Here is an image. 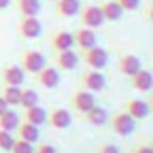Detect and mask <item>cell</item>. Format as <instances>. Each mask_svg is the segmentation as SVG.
I'll return each mask as SVG.
<instances>
[{"label":"cell","instance_id":"6da1fadb","mask_svg":"<svg viewBox=\"0 0 153 153\" xmlns=\"http://www.w3.org/2000/svg\"><path fill=\"white\" fill-rule=\"evenodd\" d=\"M79 61H83L88 68H94V70H101L108 65V52L103 49V47H90V49H85L79 52Z\"/></svg>","mask_w":153,"mask_h":153},{"label":"cell","instance_id":"7a4b0ae2","mask_svg":"<svg viewBox=\"0 0 153 153\" xmlns=\"http://www.w3.org/2000/svg\"><path fill=\"white\" fill-rule=\"evenodd\" d=\"M18 61H20V68H22L24 72H27V74H33V76H34L36 72H40V70L47 65L45 56H43L40 51H36V49H27V51H24V52L20 54Z\"/></svg>","mask_w":153,"mask_h":153},{"label":"cell","instance_id":"3957f363","mask_svg":"<svg viewBox=\"0 0 153 153\" xmlns=\"http://www.w3.org/2000/svg\"><path fill=\"white\" fill-rule=\"evenodd\" d=\"M108 123H110V128L121 137H128V135H131L135 131V119L131 115H128L124 110L112 114Z\"/></svg>","mask_w":153,"mask_h":153},{"label":"cell","instance_id":"277c9868","mask_svg":"<svg viewBox=\"0 0 153 153\" xmlns=\"http://www.w3.org/2000/svg\"><path fill=\"white\" fill-rule=\"evenodd\" d=\"M68 105L72 110H76L78 114H87L90 108L96 106V97H94V92H88L85 88H79L76 90L70 99H68Z\"/></svg>","mask_w":153,"mask_h":153},{"label":"cell","instance_id":"5b68a950","mask_svg":"<svg viewBox=\"0 0 153 153\" xmlns=\"http://www.w3.org/2000/svg\"><path fill=\"white\" fill-rule=\"evenodd\" d=\"M43 27H42V22L36 18V16H20L18 24H16V33L20 38H25V40H34L42 34Z\"/></svg>","mask_w":153,"mask_h":153},{"label":"cell","instance_id":"8992f818","mask_svg":"<svg viewBox=\"0 0 153 153\" xmlns=\"http://www.w3.org/2000/svg\"><path fill=\"white\" fill-rule=\"evenodd\" d=\"M78 15H79L81 25L88 27V29H97L105 24V18H103V13H101L99 6H81Z\"/></svg>","mask_w":153,"mask_h":153},{"label":"cell","instance_id":"52a82bcc","mask_svg":"<svg viewBox=\"0 0 153 153\" xmlns=\"http://www.w3.org/2000/svg\"><path fill=\"white\" fill-rule=\"evenodd\" d=\"M79 85H81V88H85L88 92H99V90H103L106 87V79H105V76L99 70L88 68V70H85L81 74Z\"/></svg>","mask_w":153,"mask_h":153},{"label":"cell","instance_id":"ba28073f","mask_svg":"<svg viewBox=\"0 0 153 153\" xmlns=\"http://www.w3.org/2000/svg\"><path fill=\"white\" fill-rule=\"evenodd\" d=\"M25 79V72L20 68V65H4L0 72V83L6 87H22Z\"/></svg>","mask_w":153,"mask_h":153},{"label":"cell","instance_id":"9c48e42d","mask_svg":"<svg viewBox=\"0 0 153 153\" xmlns=\"http://www.w3.org/2000/svg\"><path fill=\"white\" fill-rule=\"evenodd\" d=\"M52 61H54V67L58 70H74L79 63V54L74 52L72 49H68V51H54Z\"/></svg>","mask_w":153,"mask_h":153},{"label":"cell","instance_id":"30bf717a","mask_svg":"<svg viewBox=\"0 0 153 153\" xmlns=\"http://www.w3.org/2000/svg\"><path fill=\"white\" fill-rule=\"evenodd\" d=\"M34 81H36L40 87H43V88H47V90H52V88H56V87L59 85L61 78H59V72H58L56 67L45 65L40 72L34 74Z\"/></svg>","mask_w":153,"mask_h":153},{"label":"cell","instance_id":"8fae6325","mask_svg":"<svg viewBox=\"0 0 153 153\" xmlns=\"http://www.w3.org/2000/svg\"><path fill=\"white\" fill-rule=\"evenodd\" d=\"M72 123V115L67 108H52L47 112V124L56 130H65Z\"/></svg>","mask_w":153,"mask_h":153},{"label":"cell","instance_id":"7c38bea8","mask_svg":"<svg viewBox=\"0 0 153 153\" xmlns=\"http://www.w3.org/2000/svg\"><path fill=\"white\" fill-rule=\"evenodd\" d=\"M74 36V45H78L79 51H85V49H90L97 43V36L94 33V29H88V27H79L72 33Z\"/></svg>","mask_w":153,"mask_h":153},{"label":"cell","instance_id":"4fadbf2b","mask_svg":"<svg viewBox=\"0 0 153 153\" xmlns=\"http://www.w3.org/2000/svg\"><path fill=\"white\" fill-rule=\"evenodd\" d=\"M81 2L79 0H54V13L59 18H72L79 13Z\"/></svg>","mask_w":153,"mask_h":153},{"label":"cell","instance_id":"5bb4252c","mask_svg":"<svg viewBox=\"0 0 153 153\" xmlns=\"http://www.w3.org/2000/svg\"><path fill=\"white\" fill-rule=\"evenodd\" d=\"M124 112H126L128 115H131L135 121H140V119H146L151 110H149V106H148L146 101L133 97V99H128V101L124 103Z\"/></svg>","mask_w":153,"mask_h":153},{"label":"cell","instance_id":"9a60e30c","mask_svg":"<svg viewBox=\"0 0 153 153\" xmlns=\"http://www.w3.org/2000/svg\"><path fill=\"white\" fill-rule=\"evenodd\" d=\"M142 68L140 65V59L133 54H123L119 59H117V70L124 76H128V78H131L133 74H137L139 70Z\"/></svg>","mask_w":153,"mask_h":153},{"label":"cell","instance_id":"2e32d148","mask_svg":"<svg viewBox=\"0 0 153 153\" xmlns=\"http://www.w3.org/2000/svg\"><path fill=\"white\" fill-rule=\"evenodd\" d=\"M130 83H131V88L137 90V92H148L153 88V74L140 68L137 74H133L130 78Z\"/></svg>","mask_w":153,"mask_h":153},{"label":"cell","instance_id":"e0dca14e","mask_svg":"<svg viewBox=\"0 0 153 153\" xmlns=\"http://www.w3.org/2000/svg\"><path fill=\"white\" fill-rule=\"evenodd\" d=\"M99 9L103 13L105 22H117V20L123 18V13H124L115 0H101Z\"/></svg>","mask_w":153,"mask_h":153},{"label":"cell","instance_id":"ac0fdd59","mask_svg":"<svg viewBox=\"0 0 153 153\" xmlns=\"http://www.w3.org/2000/svg\"><path fill=\"white\" fill-rule=\"evenodd\" d=\"M51 47L54 51H68L74 47V36L68 31H56L51 36Z\"/></svg>","mask_w":153,"mask_h":153},{"label":"cell","instance_id":"d6986e66","mask_svg":"<svg viewBox=\"0 0 153 153\" xmlns=\"http://www.w3.org/2000/svg\"><path fill=\"white\" fill-rule=\"evenodd\" d=\"M16 139H22L25 142H38V137H40V131H38V126L27 123V121H20V124L16 126Z\"/></svg>","mask_w":153,"mask_h":153},{"label":"cell","instance_id":"ffe728a7","mask_svg":"<svg viewBox=\"0 0 153 153\" xmlns=\"http://www.w3.org/2000/svg\"><path fill=\"white\" fill-rule=\"evenodd\" d=\"M22 117H24V121H27V123H31L34 126H40V124L47 123V112L40 105L31 106V108H25L24 114H22Z\"/></svg>","mask_w":153,"mask_h":153},{"label":"cell","instance_id":"44dd1931","mask_svg":"<svg viewBox=\"0 0 153 153\" xmlns=\"http://www.w3.org/2000/svg\"><path fill=\"white\" fill-rule=\"evenodd\" d=\"M20 16H36L40 13V0H15Z\"/></svg>","mask_w":153,"mask_h":153},{"label":"cell","instance_id":"7402d4cb","mask_svg":"<svg viewBox=\"0 0 153 153\" xmlns=\"http://www.w3.org/2000/svg\"><path fill=\"white\" fill-rule=\"evenodd\" d=\"M85 115V121L88 123V124H92V126H103L106 121H108V112L105 110V108H101V106H94V108H90L87 114H83Z\"/></svg>","mask_w":153,"mask_h":153},{"label":"cell","instance_id":"603a6c76","mask_svg":"<svg viewBox=\"0 0 153 153\" xmlns=\"http://www.w3.org/2000/svg\"><path fill=\"white\" fill-rule=\"evenodd\" d=\"M18 124H20V115L15 110H11V108H7L2 115H0V130L15 131Z\"/></svg>","mask_w":153,"mask_h":153},{"label":"cell","instance_id":"cb8c5ba5","mask_svg":"<svg viewBox=\"0 0 153 153\" xmlns=\"http://www.w3.org/2000/svg\"><path fill=\"white\" fill-rule=\"evenodd\" d=\"M20 88L22 87H6V85H2L0 96L7 103V106H18L20 105Z\"/></svg>","mask_w":153,"mask_h":153},{"label":"cell","instance_id":"d4e9b609","mask_svg":"<svg viewBox=\"0 0 153 153\" xmlns=\"http://www.w3.org/2000/svg\"><path fill=\"white\" fill-rule=\"evenodd\" d=\"M40 101L38 94L34 88H20V106L25 110V108H31V106H36Z\"/></svg>","mask_w":153,"mask_h":153},{"label":"cell","instance_id":"484cf974","mask_svg":"<svg viewBox=\"0 0 153 153\" xmlns=\"http://www.w3.org/2000/svg\"><path fill=\"white\" fill-rule=\"evenodd\" d=\"M9 153H34V146L31 142H25L22 139H15Z\"/></svg>","mask_w":153,"mask_h":153},{"label":"cell","instance_id":"4316f807","mask_svg":"<svg viewBox=\"0 0 153 153\" xmlns=\"http://www.w3.org/2000/svg\"><path fill=\"white\" fill-rule=\"evenodd\" d=\"M13 142H15V137H13V133H11V131L0 130V149L6 151V153H9V149H11Z\"/></svg>","mask_w":153,"mask_h":153},{"label":"cell","instance_id":"83f0119b","mask_svg":"<svg viewBox=\"0 0 153 153\" xmlns=\"http://www.w3.org/2000/svg\"><path fill=\"white\" fill-rule=\"evenodd\" d=\"M123 11H135L140 6V0H115Z\"/></svg>","mask_w":153,"mask_h":153},{"label":"cell","instance_id":"f1b7e54d","mask_svg":"<svg viewBox=\"0 0 153 153\" xmlns=\"http://www.w3.org/2000/svg\"><path fill=\"white\" fill-rule=\"evenodd\" d=\"M96 153H121L117 146L110 144V142H99L96 146Z\"/></svg>","mask_w":153,"mask_h":153},{"label":"cell","instance_id":"f546056e","mask_svg":"<svg viewBox=\"0 0 153 153\" xmlns=\"http://www.w3.org/2000/svg\"><path fill=\"white\" fill-rule=\"evenodd\" d=\"M34 153H58V149H56L52 144L42 142V144H36V148H34Z\"/></svg>","mask_w":153,"mask_h":153},{"label":"cell","instance_id":"4dcf8cb0","mask_svg":"<svg viewBox=\"0 0 153 153\" xmlns=\"http://www.w3.org/2000/svg\"><path fill=\"white\" fill-rule=\"evenodd\" d=\"M131 153H153V151L148 144H137L131 148Z\"/></svg>","mask_w":153,"mask_h":153},{"label":"cell","instance_id":"1f68e13d","mask_svg":"<svg viewBox=\"0 0 153 153\" xmlns=\"http://www.w3.org/2000/svg\"><path fill=\"white\" fill-rule=\"evenodd\" d=\"M144 16L153 24V2H149V4H146V7H144Z\"/></svg>","mask_w":153,"mask_h":153},{"label":"cell","instance_id":"d6a6232c","mask_svg":"<svg viewBox=\"0 0 153 153\" xmlns=\"http://www.w3.org/2000/svg\"><path fill=\"white\" fill-rule=\"evenodd\" d=\"M7 108H9V106H7V103H6V101L2 99V96H0V115H2V114H4V112L7 110Z\"/></svg>","mask_w":153,"mask_h":153},{"label":"cell","instance_id":"836d02e7","mask_svg":"<svg viewBox=\"0 0 153 153\" xmlns=\"http://www.w3.org/2000/svg\"><path fill=\"white\" fill-rule=\"evenodd\" d=\"M11 4V0H0V9H6Z\"/></svg>","mask_w":153,"mask_h":153},{"label":"cell","instance_id":"e575fe53","mask_svg":"<svg viewBox=\"0 0 153 153\" xmlns=\"http://www.w3.org/2000/svg\"><path fill=\"white\" fill-rule=\"evenodd\" d=\"M146 103H148V106H149V110L153 112V96H151V97H149V99H148Z\"/></svg>","mask_w":153,"mask_h":153},{"label":"cell","instance_id":"d590c367","mask_svg":"<svg viewBox=\"0 0 153 153\" xmlns=\"http://www.w3.org/2000/svg\"><path fill=\"white\" fill-rule=\"evenodd\" d=\"M148 146H149V148H151V151H153V139H151V140L148 142Z\"/></svg>","mask_w":153,"mask_h":153},{"label":"cell","instance_id":"8d00e7d4","mask_svg":"<svg viewBox=\"0 0 153 153\" xmlns=\"http://www.w3.org/2000/svg\"><path fill=\"white\" fill-rule=\"evenodd\" d=\"M49 2H54V0H49Z\"/></svg>","mask_w":153,"mask_h":153}]
</instances>
